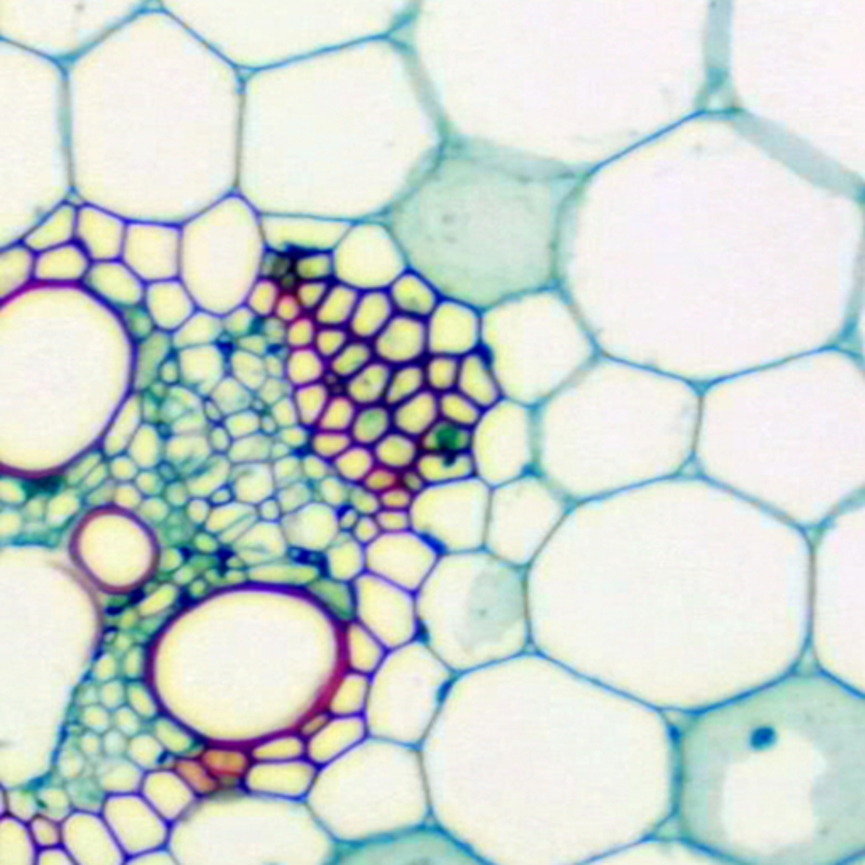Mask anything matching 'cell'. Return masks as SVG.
<instances>
[{
    "label": "cell",
    "instance_id": "d6986e66",
    "mask_svg": "<svg viewBox=\"0 0 865 865\" xmlns=\"http://www.w3.org/2000/svg\"><path fill=\"white\" fill-rule=\"evenodd\" d=\"M426 389L425 367L418 364L399 365L392 367L391 381L387 387L386 401L391 408L414 398L416 394Z\"/></svg>",
    "mask_w": 865,
    "mask_h": 865
},
{
    "label": "cell",
    "instance_id": "f35d334b",
    "mask_svg": "<svg viewBox=\"0 0 865 865\" xmlns=\"http://www.w3.org/2000/svg\"><path fill=\"white\" fill-rule=\"evenodd\" d=\"M294 386L288 379H279V377H267L256 391L257 398L261 399L262 403L266 404L267 408H271L273 404L279 403L281 399L293 396Z\"/></svg>",
    "mask_w": 865,
    "mask_h": 865
},
{
    "label": "cell",
    "instance_id": "44dd1931",
    "mask_svg": "<svg viewBox=\"0 0 865 865\" xmlns=\"http://www.w3.org/2000/svg\"><path fill=\"white\" fill-rule=\"evenodd\" d=\"M372 360H376L372 342L352 337V340L343 347L342 352L328 362V370H332L335 376L347 382L355 374H359L360 370L365 369Z\"/></svg>",
    "mask_w": 865,
    "mask_h": 865
},
{
    "label": "cell",
    "instance_id": "4316f807",
    "mask_svg": "<svg viewBox=\"0 0 865 865\" xmlns=\"http://www.w3.org/2000/svg\"><path fill=\"white\" fill-rule=\"evenodd\" d=\"M359 406L352 399L342 392V394H332V398L328 401L327 408L323 411L318 430L328 431H345L349 433L357 416Z\"/></svg>",
    "mask_w": 865,
    "mask_h": 865
},
{
    "label": "cell",
    "instance_id": "603a6c76",
    "mask_svg": "<svg viewBox=\"0 0 865 865\" xmlns=\"http://www.w3.org/2000/svg\"><path fill=\"white\" fill-rule=\"evenodd\" d=\"M376 455L374 450L364 445L354 443L352 447L347 448L340 457L333 462L335 474L342 477L345 482L350 485L362 484L365 477L370 474V470L376 467Z\"/></svg>",
    "mask_w": 865,
    "mask_h": 865
},
{
    "label": "cell",
    "instance_id": "91938a15",
    "mask_svg": "<svg viewBox=\"0 0 865 865\" xmlns=\"http://www.w3.org/2000/svg\"><path fill=\"white\" fill-rule=\"evenodd\" d=\"M279 430H281V428H279L278 421L274 419L273 414H261V433H264V435L267 436H276L278 435Z\"/></svg>",
    "mask_w": 865,
    "mask_h": 865
},
{
    "label": "cell",
    "instance_id": "f907efd6",
    "mask_svg": "<svg viewBox=\"0 0 865 865\" xmlns=\"http://www.w3.org/2000/svg\"><path fill=\"white\" fill-rule=\"evenodd\" d=\"M158 381L166 386L175 387L178 382L183 381V370H181L180 357L169 355L159 367Z\"/></svg>",
    "mask_w": 865,
    "mask_h": 865
},
{
    "label": "cell",
    "instance_id": "816d5d0a",
    "mask_svg": "<svg viewBox=\"0 0 865 865\" xmlns=\"http://www.w3.org/2000/svg\"><path fill=\"white\" fill-rule=\"evenodd\" d=\"M288 354H283V349H273L264 355V367H266L267 377L286 379Z\"/></svg>",
    "mask_w": 865,
    "mask_h": 865
},
{
    "label": "cell",
    "instance_id": "ab89813d",
    "mask_svg": "<svg viewBox=\"0 0 865 865\" xmlns=\"http://www.w3.org/2000/svg\"><path fill=\"white\" fill-rule=\"evenodd\" d=\"M259 332L262 333V337L266 338V342L269 343L271 350L288 347L286 345V340H288V323L281 320L279 316L271 315L261 318Z\"/></svg>",
    "mask_w": 865,
    "mask_h": 865
},
{
    "label": "cell",
    "instance_id": "30bf717a",
    "mask_svg": "<svg viewBox=\"0 0 865 865\" xmlns=\"http://www.w3.org/2000/svg\"><path fill=\"white\" fill-rule=\"evenodd\" d=\"M396 315L387 289L362 291L359 303L349 323L352 337L372 342L386 328L387 323Z\"/></svg>",
    "mask_w": 865,
    "mask_h": 865
},
{
    "label": "cell",
    "instance_id": "4fadbf2b",
    "mask_svg": "<svg viewBox=\"0 0 865 865\" xmlns=\"http://www.w3.org/2000/svg\"><path fill=\"white\" fill-rule=\"evenodd\" d=\"M392 367L382 360H372L365 369L345 382V394L357 406H370L386 401L387 387L391 381Z\"/></svg>",
    "mask_w": 865,
    "mask_h": 865
},
{
    "label": "cell",
    "instance_id": "9f6ffc18",
    "mask_svg": "<svg viewBox=\"0 0 865 865\" xmlns=\"http://www.w3.org/2000/svg\"><path fill=\"white\" fill-rule=\"evenodd\" d=\"M110 474L119 479H131L137 474L136 460L127 457H115L110 463Z\"/></svg>",
    "mask_w": 865,
    "mask_h": 865
},
{
    "label": "cell",
    "instance_id": "8fae6325",
    "mask_svg": "<svg viewBox=\"0 0 865 865\" xmlns=\"http://www.w3.org/2000/svg\"><path fill=\"white\" fill-rule=\"evenodd\" d=\"M440 396L430 389L392 408L394 430L419 440L440 419Z\"/></svg>",
    "mask_w": 865,
    "mask_h": 865
},
{
    "label": "cell",
    "instance_id": "11a10c76",
    "mask_svg": "<svg viewBox=\"0 0 865 865\" xmlns=\"http://www.w3.org/2000/svg\"><path fill=\"white\" fill-rule=\"evenodd\" d=\"M381 526L377 523L376 516H360L359 523L354 528L355 538L362 543H370L379 536Z\"/></svg>",
    "mask_w": 865,
    "mask_h": 865
},
{
    "label": "cell",
    "instance_id": "8d00e7d4",
    "mask_svg": "<svg viewBox=\"0 0 865 865\" xmlns=\"http://www.w3.org/2000/svg\"><path fill=\"white\" fill-rule=\"evenodd\" d=\"M294 259L288 251L267 252L262 261V276L279 283L288 274L294 273Z\"/></svg>",
    "mask_w": 865,
    "mask_h": 865
},
{
    "label": "cell",
    "instance_id": "9c48e42d",
    "mask_svg": "<svg viewBox=\"0 0 865 865\" xmlns=\"http://www.w3.org/2000/svg\"><path fill=\"white\" fill-rule=\"evenodd\" d=\"M457 391L472 399L484 411L504 399L499 376L484 350L479 349L460 359Z\"/></svg>",
    "mask_w": 865,
    "mask_h": 865
},
{
    "label": "cell",
    "instance_id": "83f0119b",
    "mask_svg": "<svg viewBox=\"0 0 865 865\" xmlns=\"http://www.w3.org/2000/svg\"><path fill=\"white\" fill-rule=\"evenodd\" d=\"M294 273L300 281H330L335 276L333 254L325 251L300 252L294 259Z\"/></svg>",
    "mask_w": 865,
    "mask_h": 865
},
{
    "label": "cell",
    "instance_id": "2e32d148",
    "mask_svg": "<svg viewBox=\"0 0 865 865\" xmlns=\"http://www.w3.org/2000/svg\"><path fill=\"white\" fill-rule=\"evenodd\" d=\"M372 450L379 465L392 468L396 472L414 467L421 455L419 441L398 430H392L389 435L384 436Z\"/></svg>",
    "mask_w": 865,
    "mask_h": 865
},
{
    "label": "cell",
    "instance_id": "4dcf8cb0",
    "mask_svg": "<svg viewBox=\"0 0 865 865\" xmlns=\"http://www.w3.org/2000/svg\"><path fill=\"white\" fill-rule=\"evenodd\" d=\"M281 293H283V289H281V286L276 281L262 278L256 284V288L252 289L251 298H249V308L259 318L274 315V310H276Z\"/></svg>",
    "mask_w": 865,
    "mask_h": 865
},
{
    "label": "cell",
    "instance_id": "277c9868",
    "mask_svg": "<svg viewBox=\"0 0 865 865\" xmlns=\"http://www.w3.org/2000/svg\"><path fill=\"white\" fill-rule=\"evenodd\" d=\"M492 487L479 477L428 485L414 497L413 529L435 548L482 538L490 517Z\"/></svg>",
    "mask_w": 865,
    "mask_h": 865
},
{
    "label": "cell",
    "instance_id": "d4e9b609",
    "mask_svg": "<svg viewBox=\"0 0 865 865\" xmlns=\"http://www.w3.org/2000/svg\"><path fill=\"white\" fill-rule=\"evenodd\" d=\"M482 413H484V409L479 408L472 399H468L457 389L445 392L440 396V416L450 423L474 430V426L479 423Z\"/></svg>",
    "mask_w": 865,
    "mask_h": 865
},
{
    "label": "cell",
    "instance_id": "681fc988",
    "mask_svg": "<svg viewBox=\"0 0 865 865\" xmlns=\"http://www.w3.org/2000/svg\"><path fill=\"white\" fill-rule=\"evenodd\" d=\"M207 441L212 452L217 453V455H227L232 443H234V438L230 435V431L225 428L224 423H218V425H212L208 431Z\"/></svg>",
    "mask_w": 865,
    "mask_h": 865
},
{
    "label": "cell",
    "instance_id": "3957f363",
    "mask_svg": "<svg viewBox=\"0 0 865 865\" xmlns=\"http://www.w3.org/2000/svg\"><path fill=\"white\" fill-rule=\"evenodd\" d=\"M475 477L492 489L538 470V409L504 398L485 409L472 430Z\"/></svg>",
    "mask_w": 865,
    "mask_h": 865
},
{
    "label": "cell",
    "instance_id": "1f68e13d",
    "mask_svg": "<svg viewBox=\"0 0 865 865\" xmlns=\"http://www.w3.org/2000/svg\"><path fill=\"white\" fill-rule=\"evenodd\" d=\"M352 340V333L347 327H320L316 333L313 349L330 362L335 355L342 352L343 347Z\"/></svg>",
    "mask_w": 865,
    "mask_h": 865
},
{
    "label": "cell",
    "instance_id": "ac0fdd59",
    "mask_svg": "<svg viewBox=\"0 0 865 865\" xmlns=\"http://www.w3.org/2000/svg\"><path fill=\"white\" fill-rule=\"evenodd\" d=\"M171 340L164 332H154L151 337L142 340L137 352L136 382L139 387L153 386L158 381L159 367L169 357Z\"/></svg>",
    "mask_w": 865,
    "mask_h": 865
},
{
    "label": "cell",
    "instance_id": "9a60e30c",
    "mask_svg": "<svg viewBox=\"0 0 865 865\" xmlns=\"http://www.w3.org/2000/svg\"><path fill=\"white\" fill-rule=\"evenodd\" d=\"M360 291L349 284H332L320 308L313 313L320 327H349Z\"/></svg>",
    "mask_w": 865,
    "mask_h": 865
},
{
    "label": "cell",
    "instance_id": "d6a6232c",
    "mask_svg": "<svg viewBox=\"0 0 865 865\" xmlns=\"http://www.w3.org/2000/svg\"><path fill=\"white\" fill-rule=\"evenodd\" d=\"M320 325L310 315H303L298 320L288 323V345L289 350L311 349L315 343L316 333Z\"/></svg>",
    "mask_w": 865,
    "mask_h": 865
},
{
    "label": "cell",
    "instance_id": "db71d44e",
    "mask_svg": "<svg viewBox=\"0 0 865 865\" xmlns=\"http://www.w3.org/2000/svg\"><path fill=\"white\" fill-rule=\"evenodd\" d=\"M399 484L403 485L404 489H408L414 496H418V494H421L428 487L425 477L419 474L416 465L406 468L403 472H399Z\"/></svg>",
    "mask_w": 865,
    "mask_h": 865
},
{
    "label": "cell",
    "instance_id": "f5cc1de1",
    "mask_svg": "<svg viewBox=\"0 0 865 865\" xmlns=\"http://www.w3.org/2000/svg\"><path fill=\"white\" fill-rule=\"evenodd\" d=\"M235 349L264 357L271 350V347L266 342V338L262 337V333L257 330V332L249 333V335L235 340Z\"/></svg>",
    "mask_w": 865,
    "mask_h": 865
},
{
    "label": "cell",
    "instance_id": "d590c367",
    "mask_svg": "<svg viewBox=\"0 0 865 865\" xmlns=\"http://www.w3.org/2000/svg\"><path fill=\"white\" fill-rule=\"evenodd\" d=\"M330 281H300L294 293L298 296L305 313H315L327 296Z\"/></svg>",
    "mask_w": 865,
    "mask_h": 865
},
{
    "label": "cell",
    "instance_id": "f6af8a7d",
    "mask_svg": "<svg viewBox=\"0 0 865 865\" xmlns=\"http://www.w3.org/2000/svg\"><path fill=\"white\" fill-rule=\"evenodd\" d=\"M414 494L403 485H394L392 489L381 494L382 509H399V511H411L414 502Z\"/></svg>",
    "mask_w": 865,
    "mask_h": 865
},
{
    "label": "cell",
    "instance_id": "f546056e",
    "mask_svg": "<svg viewBox=\"0 0 865 865\" xmlns=\"http://www.w3.org/2000/svg\"><path fill=\"white\" fill-rule=\"evenodd\" d=\"M352 445H354V440H352L350 433L316 428V431H313V436H311L310 452L327 458L330 462H335Z\"/></svg>",
    "mask_w": 865,
    "mask_h": 865
},
{
    "label": "cell",
    "instance_id": "6da1fadb",
    "mask_svg": "<svg viewBox=\"0 0 865 865\" xmlns=\"http://www.w3.org/2000/svg\"><path fill=\"white\" fill-rule=\"evenodd\" d=\"M691 840L747 864L865 862V691L795 666L681 734Z\"/></svg>",
    "mask_w": 865,
    "mask_h": 865
},
{
    "label": "cell",
    "instance_id": "836d02e7",
    "mask_svg": "<svg viewBox=\"0 0 865 865\" xmlns=\"http://www.w3.org/2000/svg\"><path fill=\"white\" fill-rule=\"evenodd\" d=\"M261 414L252 408L242 409L239 413L229 414L224 419L225 428L230 431V435H232L234 440L254 435V433L261 431Z\"/></svg>",
    "mask_w": 865,
    "mask_h": 865
},
{
    "label": "cell",
    "instance_id": "680465c9",
    "mask_svg": "<svg viewBox=\"0 0 865 865\" xmlns=\"http://www.w3.org/2000/svg\"><path fill=\"white\" fill-rule=\"evenodd\" d=\"M359 519V511H355L354 507L347 504L345 509H342V512H340L338 523H340V526H342V529H345V531H354L355 526L359 523Z\"/></svg>",
    "mask_w": 865,
    "mask_h": 865
},
{
    "label": "cell",
    "instance_id": "5bb4252c",
    "mask_svg": "<svg viewBox=\"0 0 865 865\" xmlns=\"http://www.w3.org/2000/svg\"><path fill=\"white\" fill-rule=\"evenodd\" d=\"M392 430H394L392 408L386 403H381L360 406L349 433L357 445L374 448Z\"/></svg>",
    "mask_w": 865,
    "mask_h": 865
},
{
    "label": "cell",
    "instance_id": "ee69618b",
    "mask_svg": "<svg viewBox=\"0 0 865 865\" xmlns=\"http://www.w3.org/2000/svg\"><path fill=\"white\" fill-rule=\"evenodd\" d=\"M273 474L286 485L294 484L303 475V460L296 453L274 460Z\"/></svg>",
    "mask_w": 865,
    "mask_h": 865
},
{
    "label": "cell",
    "instance_id": "e575fe53",
    "mask_svg": "<svg viewBox=\"0 0 865 865\" xmlns=\"http://www.w3.org/2000/svg\"><path fill=\"white\" fill-rule=\"evenodd\" d=\"M222 323H224L225 335L239 340V338L245 337L249 333L257 332L259 325H261V318L247 306L245 310L234 311Z\"/></svg>",
    "mask_w": 865,
    "mask_h": 865
},
{
    "label": "cell",
    "instance_id": "bcb514c9",
    "mask_svg": "<svg viewBox=\"0 0 865 865\" xmlns=\"http://www.w3.org/2000/svg\"><path fill=\"white\" fill-rule=\"evenodd\" d=\"M274 315L279 316L286 323H291V321L298 320L300 316L305 315V310H303V306H301L294 291H283L279 296Z\"/></svg>",
    "mask_w": 865,
    "mask_h": 865
},
{
    "label": "cell",
    "instance_id": "ba28073f",
    "mask_svg": "<svg viewBox=\"0 0 865 865\" xmlns=\"http://www.w3.org/2000/svg\"><path fill=\"white\" fill-rule=\"evenodd\" d=\"M392 306L398 315L413 316L425 320L435 311L443 300V294L425 274L413 267L406 269L394 283L387 288Z\"/></svg>",
    "mask_w": 865,
    "mask_h": 865
},
{
    "label": "cell",
    "instance_id": "74e56055",
    "mask_svg": "<svg viewBox=\"0 0 865 865\" xmlns=\"http://www.w3.org/2000/svg\"><path fill=\"white\" fill-rule=\"evenodd\" d=\"M349 506L359 511L360 516H376L382 509L381 496L367 489L364 484L352 485Z\"/></svg>",
    "mask_w": 865,
    "mask_h": 865
},
{
    "label": "cell",
    "instance_id": "f1b7e54d",
    "mask_svg": "<svg viewBox=\"0 0 865 865\" xmlns=\"http://www.w3.org/2000/svg\"><path fill=\"white\" fill-rule=\"evenodd\" d=\"M274 436H267L264 433H254V435L237 438L232 443L227 457L230 462L240 463H261L267 458H271V447H273Z\"/></svg>",
    "mask_w": 865,
    "mask_h": 865
},
{
    "label": "cell",
    "instance_id": "b9f144b4",
    "mask_svg": "<svg viewBox=\"0 0 865 865\" xmlns=\"http://www.w3.org/2000/svg\"><path fill=\"white\" fill-rule=\"evenodd\" d=\"M311 436H313V428L298 423V425L281 428L276 438L283 441L284 445L291 448L294 453H298L301 450H310Z\"/></svg>",
    "mask_w": 865,
    "mask_h": 865
},
{
    "label": "cell",
    "instance_id": "7a4b0ae2",
    "mask_svg": "<svg viewBox=\"0 0 865 865\" xmlns=\"http://www.w3.org/2000/svg\"><path fill=\"white\" fill-rule=\"evenodd\" d=\"M482 350L504 398L539 408L599 354L572 301L555 286L531 289L484 310Z\"/></svg>",
    "mask_w": 865,
    "mask_h": 865
},
{
    "label": "cell",
    "instance_id": "ffe728a7",
    "mask_svg": "<svg viewBox=\"0 0 865 865\" xmlns=\"http://www.w3.org/2000/svg\"><path fill=\"white\" fill-rule=\"evenodd\" d=\"M328 362L313 347L311 349L289 350L286 379L294 387L308 386L321 382L327 374Z\"/></svg>",
    "mask_w": 865,
    "mask_h": 865
},
{
    "label": "cell",
    "instance_id": "94428289",
    "mask_svg": "<svg viewBox=\"0 0 865 865\" xmlns=\"http://www.w3.org/2000/svg\"><path fill=\"white\" fill-rule=\"evenodd\" d=\"M230 499H232V489L230 487H217V490H213L212 502H215V504H225Z\"/></svg>",
    "mask_w": 865,
    "mask_h": 865
},
{
    "label": "cell",
    "instance_id": "6f0895ef",
    "mask_svg": "<svg viewBox=\"0 0 865 865\" xmlns=\"http://www.w3.org/2000/svg\"><path fill=\"white\" fill-rule=\"evenodd\" d=\"M202 413L207 418L208 423H213V425L224 423L225 413L212 398L202 401Z\"/></svg>",
    "mask_w": 865,
    "mask_h": 865
},
{
    "label": "cell",
    "instance_id": "5b68a950",
    "mask_svg": "<svg viewBox=\"0 0 865 865\" xmlns=\"http://www.w3.org/2000/svg\"><path fill=\"white\" fill-rule=\"evenodd\" d=\"M333 259L338 281L360 293L387 289L409 269L403 245L387 222L350 225Z\"/></svg>",
    "mask_w": 865,
    "mask_h": 865
},
{
    "label": "cell",
    "instance_id": "484cf974",
    "mask_svg": "<svg viewBox=\"0 0 865 865\" xmlns=\"http://www.w3.org/2000/svg\"><path fill=\"white\" fill-rule=\"evenodd\" d=\"M229 369L234 379L244 384L249 391L256 392L267 379L264 357L235 349L229 357Z\"/></svg>",
    "mask_w": 865,
    "mask_h": 865
},
{
    "label": "cell",
    "instance_id": "7402d4cb",
    "mask_svg": "<svg viewBox=\"0 0 865 865\" xmlns=\"http://www.w3.org/2000/svg\"><path fill=\"white\" fill-rule=\"evenodd\" d=\"M330 398L332 392L328 391L323 382L294 387L293 399L300 414V423L308 428H316Z\"/></svg>",
    "mask_w": 865,
    "mask_h": 865
},
{
    "label": "cell",
    "instance_id": "e0dca14e",
    "mask_svg": "<svg viewBox=\"0 0 865 865\" xmlns=\"http://www.w3.org/2000/svg\"><path fill=\"white\" fill-rule=\"evenodd\" d=\"M421 452L465 453L470 452L472 430L440 418L425 435L419 438Z\"/></svg>",
    "mask_w": 865,
    "mask_h": 865
},
{
    "label": "cell",
    "instance_id": "7c38bea8",
    "mask_svg": "<svg viewBox=\"0 0 865 865\" xmlns=\"http://www.w3.org/2000/svg\"><path fill=\"white\" fill-rule=\"evenodd\" d=\"M416 468L428 485L448 484L457 480L475 477V465L470 452L430 453L421 452Z\"/></svg>",
    "mask_w": 865,
    "mask_h": 865
},
{
    "label": "cell",
    "instance_id": "52a82bcc",
    "mask_svg": "<svg viewBox=\"0 0 865 865\" xmlns=\"http://www.w3.org/2000/svg\"><path fill=\"white\" fill-rule=\"evenodd\" d=\"M372 347L376 359L391 367L425 362L428 357L426 321L396 313L386 328L372 340Z\"/></svg>",
    "mask_w": 865,
    "mask_h": 865
},
{
    "label": "cell",
    "instance_id": "7bdbcfd3",
    "mask_svg": "<svg viewBox=\"0 0 865 865\" xmlns=\"http://www.w3.org/2000/svg\"><path fill=\"white\" fill-rule=\"evenodd\" d=\"M362 484H364L367 489L374 490L376 494L381 496V494H384L386 490L392 489L394 485L399 484V472L377 463L376 467L370 470V474L365 477Z\"/></svg>",
    "mask_w": 865,
    "mask_h": 865
},
{
    "label": "cell",
    "instance_id": "60d3db41",
    "mask_svg": "<svg viewBox=\"0 0 865 865\" xmlns=\"http://www.w3.org/2000/svg\"><path fill=\"white\" fill-rule=\"evenodd\" d=\"M377 523L382 531L387 533L403 534L413 529L411 511H399V509H381L377 512Z\"/></svg>",
    "mask_w": 865,
    "mask_h": 865
},
{
    "label": "cell",
    "instance_id": "8992f818",
    "mask_svg": "<svg viewBox=\"0 0 865 865\" xmlns=\"http://www.w3.org/2000/svg\"><path fill=\"white\" fill-rule=\"evenodd\" d=\"M484 311L467 301L443 296L440 305L426 318L428 355L463 359L482 349Z\"/></svg>",
    "mask_w": 865,
    "mask_h": 865
},
{
    "label": "cell",
    "instance_id": "7dc6e473",
    "mask_svg": "<svg viewBox=\"0 0 865 865\" xmlns=\"http://www.w3.org/2000/svg\"><path fill=\"white\" fill-rule=\"evenodd\" d=\"M303 460V475L308 479L320 480L327 479L332 474L333 462L327 458L320 457L316 453L310 452V455L301 458Z\"/></svg>",
    "mask_w": 865,
    "mask_h": 865
},
{
    "label": "cell",
    "instance_id": "c3c4849f",
    "mask_svg": "<svg viewBox=\"0 0 865 865\" xmlns=\"http://www.w3.org/2000/svg\"><path fill=\"white\" fill-rule=\"evenodd\" d=\"M269 413L273 414L274 419L278 421L279 428H286V426L298 425L300 423V414H298V409H296V404H294L293 396L281 399L279 403L273 404L269 408Z\"/></svg>",
    "mask_w": 865,
    "mask_h": 865
},
{
    "label": "cell",
    "instance_id": "cb8c5ba5",
    "mask_svg": "<svg viewBox=\"0 0 865 865\" xmlns=\"http://www.w3.org/2000/svg\"><path fill=\"white\" fill-rule=\"evenodd\" d=\"M426 389L438 396L457 389L460 359L448 355H428L425 362Z\"/></svg>",
    "mask_w": 865,
    "mask_h": 865
}]
</instances>
